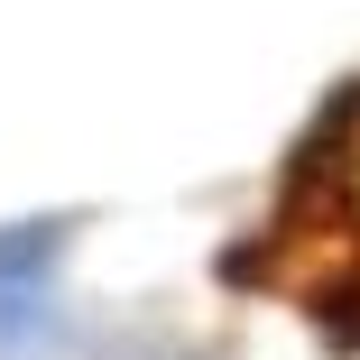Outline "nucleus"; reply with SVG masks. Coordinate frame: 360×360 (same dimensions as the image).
<instances>
[{
  "instance_id": "nucleus-1",
  "label": "nucleus",
  "mask_w": 360,
  "mask_h": 360,
  "mask_svg": "<svg viewBox=\"0 0 360 360\" xmlns=\"http://www.w3.org/2000/svg\"><path fill=\"white\" fill-rule=\"evenodd\" d=\"M286 240L314 250V277H296V296L360 333V102H342V120L314 139L305 194H296V231Z\"/></svg>"
}]
</instances>
